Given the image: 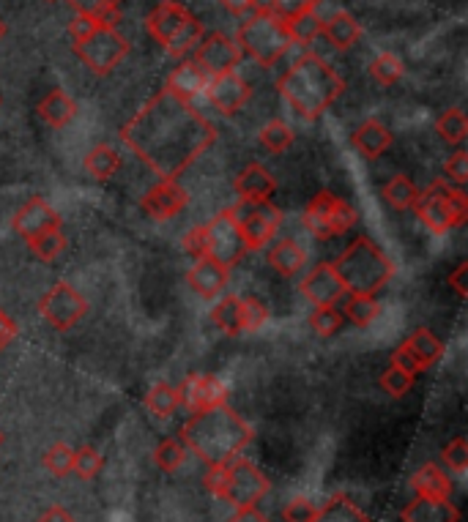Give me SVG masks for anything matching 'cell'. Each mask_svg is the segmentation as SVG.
I'll return each instance as SVG.
<instances>
[{"label":"cell","mask_w":468,"mask_h":522,"mask_svg":"<svg viewBox=\"0 0 468 522\" xmlns=\"http://www.w3.org/2000/svg\"><path fill=\"white\" fill-rule=\"evenodd\" d=\"M233 189H236V195L241 200H271V195L277 192V181H274V175L263 164L252 162L236 175Z\"/></svg>","instance_id":"24"},{"label":"cell","mask_w":468,"mask_h":522,"mask_svg":"<svg viewBox=\"0 0 468 522\" xmlns=\"http://www.w3.org/2000/svg\"><path fill=\"white\" fill-rule=\"evenodd\" d=\"M61 225H63L61 214H58L44 197H31V200L14 214V219H11L14 233L25 238V241L33 236H39V233H47V230H61Z\"/></svg>","instance_id":"19"},{"label":"cell","mask_w":468,"mask_h":522,"mask_svg":"<svg viewBox=\"0 0 468 522\" xmlns=\"http://www.w3.org/2000/svg\"><path fill=\"white\" fill-rule=\"evenodd\" d=\"M230 522H266V520H263V517L252 509V512H239Z\"/></svg>","instance_id":"57"},{"label":"cell","mask_w":468,"mask_h":522,"mask_svg":"<svg viewBox=\"0 0 468 522\" xmlns=\"http://www.w3.org/2000/svg\"><path fill=\"white\" fill-rule=\"evenodd\" d=\"M206 244H208V257L217 260L219 266L233 268L236 263L244 260V255L250 252L247 249V241L241 236L236 219L230 216V211H222L206 225Z\"/></svg>","instance_id":"13"},{"label":"cell","mask_w":468,"mask_h":522,"mask_svg":"<svg viewBox=\"0 0 468 522\" xmlns=\"http://www.w3.org/2000/svg\"><path fill=\"white\" fill-rule=\"evenodd\" d=\"M85 173L91 175L94 181H110L118 170H121V154L115 151L113 145H94L83 159Z\"/></svg>","instance_id":"30"},{"label":"cell","mask_w":468,"mask_h":522,"mask_svg":"<svg viewBox=\"0 0 468 522\" xmlns=\"http://www.w3.org/2000/svg\"><path fill=\"white\" fill-rule=\"evenodd\" d=\"M222 9H228L230 14H244L255 6V0H217Z\"/></svg>","instance_id":"56"},{"label":"cell","mask_w":468,"mask_h":522,"mask_svg":"<svg viewBox=\"0 0 468 522\" xmlns=\"http://www.w3.org/2000/svg\"><path fill=\"white\" fill-rule=\"evenodd\" d=\"M211 320L214 326L228 334V337H241L244 334V326H241V298L239 296H225L219 298L214 309H211Z\"/></svg>","instance_id":"32"},{"label":"cell","mask_w":468,"mask_h":522,"mask_svg":"<svg viewBox=\"0 0 468 522\" xmlns=\"http://www.w3.org/2000/svg\"><path fill=\"white\" fill-rule=\"evenodd\" d=\"M0 446H3V435H0Z\"/></svg>","instance_id":"60"},{"label":"cell","mask_w":468,"mask_h":522,"mask_svg":"<svg viewBox=\"0 0 468 522\" xmlns=\"http://www.w3.org/2000/svg\"><path fill=\"white\" fill-rule=\"evenodd\" d=\"M74 9V14H83L91 20L110 22L115 25L118 20V9H121V0H66Z\"/></svg>","instance_id":"39"},{"label":"cell","mask_w":468,"mask_h":522,"mask_svg":"<svg viewBox=\"0 0 468 522\" xmlns=\"http://www.w3.org/2000/svg\"><path fill=\"white\" fill-rule=\"evenodd\" d=\"M321 33L329 39L334 50L348 52L362 39V25L354 20L351 11H334L329 20L321 22Z\"/></svg>","instance_id":"25"},{"label":"cell","mask_w":468,"mask_h":522,"mask_svg":"<svg viewBox=\"0 0 468 522\" xmlns=\"http://www.w3.org/2000/svg\"><path fill=\"white\" fill-rule=\"evenodd\" d=\"M269 320V309L258 298H241V326H244V334H255L260 328L266 326Z\"/></svg>","instance_id":"46"},{"label":"cell","mask_w":468,"mask_h":522,"mask_svg":"<svg viewBox=\"0 0 468 522\" xmlns=\"http://www.w3.org/2000/svg\"><path fill=\"white\" fill-rule=\"evenodd\" d=\"M315 514H318V506L310 501V498H291L282 509V520L285 522H315Z\"/></svg>","instance_id":"50"},{"label":"cell","mask_w":468,"mask_h":522,"mask_svg":"<svg viewBox=\"0 0 468 522\" xmlns=\"http://www.w3.org/2000/svg\"><path fill=\"white\" fill-rule=\"evenodd\" d=\"M252 438H255V430L230 405L192 413V419L178 430V441L206 465L236 460L241 457V451L250 446Z\"/></svg>","instance_id":"2"},{"label":"cell","mask_w":468,"mask_h":522,"mask_svg":"<svg viewBox=\"0 0 468 522\" xmlns=\"http://www.w3.org/2000/svg\"><path fill=\"white\" fill-rule=\"evenodd\" d=\"M17 334H20V328H17V320L9 318V315H6V312L0 309V353L9 348L11 342L17 339Z\"/></svg>","instance_id":"53"},{"label":"cell","mask_w":468,"mask_h":522,"mask_svg":"<svg viewBox=\"0 0 468 522\" xmlns=\"http://www.w3.org/2000/svg\"><path fill=\"white\" fill-rule=\"evenodd\" d=\"M181 246H184V252H187L189 257H195V260H200V257H208L206 225L192 227L187 236L181 238Z\"/></svg>","instance_id":"52"},{"label":"cell","mask_w":468,"mask_h":522,"mask_svg":"<svg viewBox=\"0 0 468 522\" xmlns=\"http://www.w3.org/2000/svg\"><path fill=\"white\" fill-rule=\"evenodd\" d=\"M44 468L52 473V476H72L74 468V449H69L66 443H52L47 454H44Z\"/></svg>","instance_id":"45"},{"label":"cell","mask_w":468,"mask_h":522,"mask_svg":"<svg viewBox=\"0 0 468 522\" xmlns=\"http://www.w3.org/2000/svg\"><path fill=\"white\" fill-rule=\"evenodd\" d=\"M39 312L55 331H69L88 315V301L69 282H55L39 301Z\"/></svg>","instance_id":"12"},{"label":"cell","mask_w":468,"mask_h":522,"mask_svg":"<svg viewBox=\"0 0 468 522\" xmlns=\"http://www.w3.org/2000/svg\"><path fill=\"white\" fill-rule=\"evenodd\" d=\"M304 227L310 230L312 236L321 238V241H329V238L345 236L351 227L359 222L354 205L337 197L329 189H323L318 195L312 197L307 208H304Z\"/></svg>","instance_id":"9"},{"label":"cell","mask_w":468,"mask_h":522,"mask_svg":"<svg viewBox=\"0 0 468 522\" xmlns=\"http://www.w3.org/2000/svg\"><path fill=\"white\" fill-rule=\"evenodd\" d=\"M414 380H416V375H408V372H403V369H397L389 364V369H386L384 375H381V389H384L389 397L400 400V397H406L408 391H411Z\"/></svg>","instance_id":"48"},{"label":"cell","mask_w":468,"mask_h":522,"mask_svg":"<svg viewBox=\"0 0 468 522\" xmlns=\"http://www.w3.org/2000/svg\"><path fill=\"white\" fill-rule=\"evenodd\" d=\"M239 61V44H236V39H230L228 33H208L195 47V63L206 72L208 80L219 77V74L236 72Z\"/></svg>","instance_id":"15"},{"label":"cell","mask_w":468,"mask_h":522,"mask_svg":"<svg viewBox=\"0 0 468 522\" xmlns=\"http://www.w3.org/2000/svg\"><path fill=\"white\" fill-rule=\"evenodd\" d=\"M206 85L208 77L198 63L184 61L178 63L176 69L170 72V77H167L165 82V91H170L173 96H178V99H184V102H192L195 96H200V93L206 91Z\"/></svg>","instance_id":"26"},{"label":"cell","mask_w":468,"mask_h":522,"mask_svg":"<svg viewBox=\"0 0 468 522\" xmlns=\"http://www.w3.org/2000/svg\"><path fill=\"white\" fill-rule=\"evenodd\" d=\"M384 197L395 211H408V208H414L419 189H416V184L408 175H395V178H389L384 184Z\"/></svg>","instance_id":"34"},{"label":"cell","mask_w":468,"mask_h":522,"mask_svg":"<svg viewBox=\"0 0 468 522\" xmlns=\"http://www.w3.org/2000/svg\"><path fill=\"white\" fill-rule=\"evenodd\" d=\"M236 44L263 69H271L293 47L288 25L271 14H252L236 33Z\"/></svg>","instance_id":"8"},{"label":"cell","mask_w":468,"mask_h":522,"mask_svg":"<svg viewBox=\"0 0 468 522\" xmlns=\"http://www.w3.org/2000/svg\"><path fill=\"white\" fill-rule=\"evenodd\" d=\"M466 277H468V263H460V266L449 274V285L455 287V293H458L460 298H468Z\"/></svg>","instance_id":"54"},{"label":"cell","mask_w":468,"mask_h":522,"mask_svg":"<svg viewBox=\"0 0 468 522\" xmlns=\"http://www.w3.org/2000/svg\"><path fill=\"white\" fill-rule=\"evenodd\" d=\"M146 408L154 413L156 419H170V416L181 408L178 389H173L170 383H156L146 394Z\"/></svg>","instance_id":"35"},{"label":"cell","mask_w":468,"mask_h":522,"mask_svg":"<svg viewBox=\"0 0 468 522\" xmlns=\"http://www.w3.org/2000/svg\"><path fill=\"white\" fill-rule=\"evenodd\" d=\"M438 137L449 145H463L468 137V118L460 107H449L447 113L438 115L436 121Z\"/></svg>","instance_id":"33"},{"label":"cell","mask_w":468,"mask_h":522,"mask_svg":"<svg viewBox=\"0 0 468 522\" xmlns=\"http://www.w3.org/2000/svg\"><path fill=\"white\" fill-rule=\"evenodd\" d=\"M321 17L315 14V11H307L302 17H296V20L285 22L288 25V33H291V41L293 44H310L321 36Z\"/></svg>","instance_id":"43"},{"label":"cell","mask_w":468,"mask_h":522,"mask_svg":"<svg viewBox=\"0 0 468 522\" xmlns=\"http://www.w3.org/2000/svg\"><path fill=\"white\" fill-rule=\"evenodd\" d=\"M299 290L312 307H334L345 296V285L337 277L332 263H318L315 268H310Z\"/></svg>","instance_id":"18"},{"label":"cell","mask_w":468,"mask_h":522,"mask_svg":"<svg viewBox=\"0 0 468 522\" xmlns=\"http://www.w3.org/2000/svg\"><path fill=\"white\" fill-rule=\"evenodd\" d=\"M189 205V192L178 181H159L151 186L143 197L140 208L146 211L154 222H167L178 216Z\"/></svg>","instance_id":"20"},{"label":"cell","mask_w":468,"mask_h":522,"mask_svg":"<svg viewBox=\"0 0 468 522\" xmlns=\"http://www.w3.org/2000/svg\"><path fill=\"white\" fill-rule=\"evenodd\" d=\"M69 36H72L74 55L96 77H107L129 55V50H132L129 39L121 36L115 25L91 20V17H83V14H74L72 17V22H69Z\"/></svg>","instance_id":"4"},{"label":"cell","mask_w":468,"mask_h":522,"mask_svg":"<svg viewBox=\"0 0 468 522\" xmlns=\"http://www.w3.org/2000/svg\"><path fill=\"white\" fill-rule=\"evenodd\" d=\"M414 214L433 236H447L452 230L466 225L468 197L458 186L447 181H433L425 192H419L414 203Z\"/></svg>","instance_id":"7"},{"label":"cell","mask_w":468,"mask_h":522,"mask_svg":"<svg viewBox=\"0 0 468 522\" xmlns=\"http://www.w3.org/2000/svg\"><path fill=\"white\" fill-rule=\"evenodd\" d=\"M228 211L236 219L250 252L266 249L282 225V211L271 200H241L239 197V203L230 205Z\"/></svg>","instance_id":"10"},{"label":"cell","mask_w":468,"mask_h":522,"mask_svg":"<svg viewBox=\"0 0 468 522\" xmlns=\"http://www.w3.org/2000/svg\"><path fill=\"white\" fill-rule=\"evenodd\" d=\"M392 143H395V134L389 132V126L378 121V118H367V121L359 123L356 132L351 134V145H354L356 151H359L367 162L381 159V156L392 148Z\"/></svg>","instance_id":"22"},{"label":"cell","mask_w":468,"mask_h":522,"mask_svg":"<svg viewBox=\"0 0 468 522\" xmlns=\"http://www.w3.org/2000/svg\"><path fill=\"white\" fill-rule=\"evenodd\" d=\"M441 460L447 462L449 471H455L458 476L468 471V441L466 438H455L441 449Z\"/></svg>","instance_id":"49"},{"label":"cell","mask_w":468,"mask_h":522,"mask_svg":"<svg viewBox=\"0 0 468 522\" xmlns=\"http://www.w3.org/2000/svg\"><path fill=\"white\" fill-rule=\"evenodd\" d=\"M187 457V446L178 441V438H167V441H162L154 449V465L165 473H176L187 462Z\"/></svg>","instance_id":"38"},{"label":"cell","mask_w":468,"mask_h":522,"mask_svg":"<svg viewBox=\"0 0 468 522\" xmlns=\"http://www.w3.org/2000/svg\"><path fill=\"white\" fill-rule=\"evenodd\" d=\"M378 312H381V304H378V298L375 296H354V293H348L343 318L351 320L354 326H370V323L378 318Z\"/></svg>","instance_id":"37"},{"label":"cell","mask_w":468,"mask_h":522,"mask_svg":"<svg viewBox=\"0 0 468 522\" xmlns=\"http://www.w3.org/2000/svg\"><path fill=\"white\" fill-rule=\"evenodd\" d=\"M6 36V25H3V20H0V39Z\"/></svg>","instance_id":"59"},{"label":"cell","mask_w":468,"mask_h":522,"mask_svg":"<svg viewBox=\"0 0 468 522\" xmlns=\"http://www.w3.org/2000/svg\"><path fill=\"white\" fill-rule=\"evenodd\" d=\"M318 3H321V0H274L269 14L271 17H277L280 22H291L296 20V17L307 14V11L318 9Z\"/></svg>","instance_id":"47"},{"label":"cell","mask_w":468,"mask_h":522,"mask_svg":"<svg viewBox=\"0 0 468 522\" xmlns=\"http://www.w3.org/2000/svg\"><path fill=\"white\" fill-rule=\"evenodd\" d=\"M230 282V268L219 266L217 260L211 257H200L195 260V266L189 268L187 285L198 293L203 301H214V298L222 296V290L228 287Z\"/></svg>","instance_id":"21"},{"label":"cell","mask_w":468,"mask_h":522,"mask_svg":"<svg viewBox=\"0 0 468 522\" xmlns=\"http://www.w3.org/2000/svg\"><path fill=\"white\" fill-rule=\"evenodd\" d=\"M28 249H31L33 255L39 257L42 263H52V260L66 249V236H63L61 230H47V233L28 238Z\"/></svg>","instance_id":"41"},{"label":"cell","mask_w":468,"mask_h":522,"mask_svg":"<svg viewBox=\"0 0 468 522\" xmlns=\"http://www.w3.org/2000/svg\"><path fill=\"white\" fill-rule=\"evenodd\" d=\"M203 93H206L208 104L219 115H228L230 118V115H236L244 104L250 102L252 88L250 82L244 80L239 72H228L219 74V77H211Z\"/></svg>","instance_id":"17"},{"label":"cell","mask_w":468,"mask_h":522,"mask_svg":"<svg viewBox=\"0 0 468 522\" xmlns=\"http://www.w3.org/2000/svg\"><path fill=\"white\" fill-rule=\"evenodd\" d=\"M345 318L337 307H315L310 315V328L318 337H334L343 328Z\"/></svg>","instance_id":"44"},{"label":"cell","mask_w":468,"mask_h":522,"mask_svg":"<svg viewBox=\"0 0 468 522\" xmlns=\"http://www.w3.org/2000/svg\"><path fill=\"white\" fill-rule=\"evenodd\" d=\"M411 490L416 498H452L455 484L447 476V471L436 465V462H425L419 471L411 476Z\"/></svg>","instance_id":"27"},{"label":"cell","mask_w":468,"mask_h":522,"mask_svg":"<svg viewBox=\"0 0 468 522\" xmlns=\"http://www.w3.org/2000/svg\"><path fill=\"white\" fill-rule=\"evenodd\" d=\"M146 28L151 33V39L156 44H162L173 58H184L203 39V25H200V20L184 3H178V0H162L148 14Z\"/></svg>","instance_id":"6"},{"label":"cell","mask_w":468,"mask_h":522,"mask_svg":"<svg viewBox=\"0 0 468 522\" xmlns=\"http://www.w3.org/2000/svg\"><path fill=\"white\" fill-rule=\"evenodd\" d=\"M315 522H370V517L348 495H334L323 506H318Z\"/></svg>","instance_id":"31"},{"label":"cell","mask_w":468,"mask_h":522,"mask_svg":"<svg viewBox=\"0 0 468 522\" xmlns=\"http://www.w3.org/2000/svg\"><path fill=\"white\" fill-rule=\"evenodd\" d=\"M367 72L378 85H395L406 74V66H403V61L397 58L395 52H381V55H375L373 61H370Z\"/></svg>","instance_id":"36"},{"label":"cell","mask_w":468,"mask_h":522,"mask_svg":"<svg viewBox=\"0 0 468 522\" xmlns=\"http://www.w3.org/2000/svg\"><path fill=\"white\" fill-rule=\"evenodd\" d=\"M269 263L280 277L291 279L307 266V252H304L302 244H296V241H291V238H285V241H280V244L271 246Z\"/></svg>","instance_id":"29"},{"label":"cell","mask_w":468,"mask_h":522,"mask_svg":"<svg viewBox=\"0 0 468 522\" xmlns=\"http://www.w3.org/2000/svg\"><path fill=\"white\" fill-rule=\"evenodd\" d=\"M36 110H39V118L47 126H52V129H63V126H69L77 118V102H74L69 93L61 91V88L47 93Z\"/></svg>","instance_id":"28"},{"label":"cell","mask_w":468,"mask_h":522,"mask_svg":"<svg viewBox=\"0 0 468 522\" xmlns=\"http://www.w3.org/2000/svg\"><path fill=\"white\" fill-rule=\"evenodd\" d=\"M36 522H77V520H74V514L69 512V509H63V506L55 503V506H50V509H44Z\"/></svg>","instance_id":"55"},{"label":"cell","mask_w":468,"mask_h":522,"mask_svg":"<svg viewBox=\"0 0 468 522\" xmlns=\"http://www.w3.org/2000/svg\"><path fill=\"white\" fill-rule=\"evenodd\" d=\"M441 353H444V342L430 331V328H416L414 334L403 342V345H397L392 350V359L389 364L397 369H403L408 375H419L422 369L433 367L438 359H441Z\"/></svg>","instance_id":"14"},{"label":"cell","mask_w":468,"mask_h":522,"mask_svg":"<svg viewBox=\"0 0 468 522\" xmlns=\"http://www.w3.org/2000/svg\"><path fill=\"white\" fill-rule=\"evenodd\" d=\"M271 3H274V0H255V6H252V9H255V14H269Z\"/></svg>","instance_id":"58"},{"label":"cell","mask_w":468,"mask_h":522,"mask_svg":"<svg viewBox=\"0 0 468 522\" xmlns=\"http://www.w3.org/2000/svg\"><path fill=\"white\" fill-rule=\"evenodd\" d=\"M403 522H460V509L452 498H414L400 512Z\"/></svg>","instance_id":"23"},{"label":"cell","mask_w":468,"mask_h":522,"mask_svg":"<svg viewBox=\"0 0 468 522\" xmlns=\"http://www.w3.org/2000/svg\"><path fill=\"white\" fill-rule=\"evenodd\" d=\"M277 88L282 99L293 107V113L302 115L304 121H318L345 93V80L321 55L307 52L282 74Z\"/></svg>","instance_id":"3"},{"label":"cell","mask_w":468,"mask_h":522,"mask_svg":"<svg viewBox=\"0 0 468 522\" xmlns=\"http://www.w3.org/2000/svg\"><path fill=\"white\" fill-rule=\"evenodd\" d=\"M228 397V383L219 380L217 375H206V372H192L178 386V400H181V405H187L192 413L228 405Z\"/></svg>","instance_id":"16"},{"label":"cell","mask_w":468,"mask_h":522,"mask_svg":"<svg viewBox=\"0 0 468 522\" xmlns=\"http://www.w3.org/2000/svg\"><path fill=\"white\" fill-rule=\"evenodd\" d=\"M121 140L159 181H178L217 143V126L162 88L121 129Z\"/></svg>","instance_id":"1"},{"label":"cell","mask_w":468,"mask_h":522,"mask_svg":"<svg viewBox=\"0 0 468 522\" xmlns=\"http://www.w3.org/2000/svg\"><path fill=\"white\" fill-rule=\"evenodd\" d=\"M444 175H447L452 184L463 189L468 184V154L466 151H455V154L449 156L447 162H444Z\"/></svg>","instance_id":"51"},{"label":"cell","mask_w":468,"mask_h":522,"mask_svg":"<svg viewBox=\"0 0 468 522\" xmlns=\"http://www.w3.org/2000/svg\"><path fill=\"white\" fill-rule=\"evenodd\" d=\"M332 266L345 285V293H354V296H375L378 290L389 285V279L395 274V263L367 236L354 238Z\"/></svg>","instance_id":"5"},{"label":"cell","mask_w":468,"mask_h":522,"mask_svg":"<svg viewBox=\"0 0 468 522\" xmlns=\"http://www.w3.org/2000/svg\"><path fill=\"white\" fill-rule=\"evenodd\" d=\"M269 490L271 482L266 479V473L260 471L255 462L236 457L228 462V482L219 501L230 503L236 512H252L269 495Z\"/></svg>","instance_id":"11"},{"label":"cell","mask_w":468,"mask_h":522,"mask_svg":"<svg viewBox=\"0 0 468 522\" xmlns=\"http://www.w3.org/2000/svg\"><path fill=\"white\" fill-rule=\"evenodd\" d=\"M258 143L269 151V154H282L293 145V129L285 121H269L258 134Z\"/></svg>","instance_id":"40"},{"label":"cell","mask_w":468,"mask_h":522,"mask_svg":"<svg viewBox=\"0 0 468 522\" xmlns=\"http://www.w3.org/2000/svg\"><path fill=\"white\" fill-rule=\"evenodd\" d=\"M104 468V457L102 451H96L94 446H83V449L74 451V468L72 473H77L83 482H91L96 479Z\"/></svg>","instance_id":"42"}]
</instances>
